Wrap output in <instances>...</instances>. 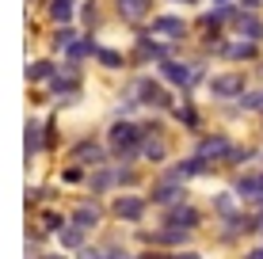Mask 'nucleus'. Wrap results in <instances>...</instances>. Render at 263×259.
<instances>
[{
    "instance_id": "obj_13",
    "label": "nucleus",
    "mask_w": 263,
    "mask_h": 259,
    "mask_svg": "<svg viewBox=\"0 0 263 259\" xmlns=\"http://www.w3.org/2000/svg\"><path fill=\"white\" fill-rule=\"evenodd\" d=\"M179 198H183V187H179L176 180L160 183L157 191H153V202H164V206H168V202H179Z\"/></svg>"
},
{
    "instance_id": "obj_15",
    "label": "nucleus",
    "mask_w": 263,
    "mask_h": 259,
    "mask_svg": "<svg viewBox=\"0 0 263 259\" xmlns=\"http://www.w3.org/2000/svg\"><path fill=\"white\" fill-rule=\"evenodd\" d=\"M50 19L69 23L72 19V0H53V4H50Z\"/></svg>"
},
{
    "instance_id": "obj_24",
    "label": "nucleus",
    "mask_w": 263,
    "mask_h": 259,
    "mask_svg": "<svg viewBox=\"0 0 263 259\" xmlns=\"http://www.w3.org/2000/svg\"><path fill=\"white\" fill-rule=\"evenodd\" d=\"M176 259H198V255H176Z\"/></svg>"
},
{
    "instance_id": "obj_19",
    "label": "nucleus",
    "mask_w": 263,
    "mask_h": 259,
    "mask_svg": "<svg viewBox=\"0 0 263 259\" xmlns=\"http://www.w3.org/2000/svg\"><path fill=\"white\" fill-rule=\"evenodd\" d=\"M39 145H42L39 122H27V156H31V153H39Z\"/></svg>"
},
{
    "instance_id": "obj_9",
    "label": "nucleus",
    "mask_w": 263,
    "mask_h": 259,
    "mask_svg": "<svg viewBox=\"0 0 263 259\" xmlns=\"http://www.w3.org/2000/svg\"><path fill=\"white\" fill-rule=\"evenodd\" d=\"M138 95H141V103H149V107H172L168 92L160 84H153V80H138Z\"/></svg>"
},
{
    "instance_id": "obj_11",
    "label": "nucleus",
    "mask_w": 263,
    "mask_h": 259,
    "mask_svg": "<svg viewBox=\"0 0 263 259\" xmlns=\"http://www.w3.org/2000/svg\"><path fill=\"white\" fill-rule=\"evenodd\" d=\"M115 213H119V217H126V221H138L141 213H145V202L134 198V194H126V198L115 202Z\"/></svg>"
},
{
    "instance_id": "obj_5",
    "label": "nucleus",
    "mask_w": 263,
    "mask_h": 259,
    "mask_svg": "<svg viewBox=\"0 0 263 259\" xmlns=\"http://www.w3.org/2000/svg\"><path fill=\"white\" fill-rule=\"evenodd\" d=\"M229 149H233L229 133H206V137L198 141L195 156H202V160H225V156H229Z\"/></svg>"
},
{
    "instance_id": "obj_27",
    "label": "nucleus",
    "mask_w": 263,
    "mask_h": 259,
    "mask_svg": "<svg viewBox=\"0 0 263 259\" xmlns=\"http://www.w3.org/2000/svg\"><path fill=\"white\" fill-rule=\"evenodd\" d=\"M183 4H195V0H183Z\"/></svg>"
},
{
    "instance_id": "obj_1",
    "label": "nucleus",
    "mask_w": 263,
    "mask_h": 259,
    "mask_svg": "<svg viewBox=\"0 0 263 259\" xmlns=\"http://www.w3.org/2000/svg\"><path fill=\"white\" fill-rule=\"evenodd\" d=\"M248 92V73L244 69H225V73L210 76V95L214 99H240Z\"/></svg>"
},
{
    "instance_id": "obj_7",
    "label": "nucleus",
    "mask_w": 263,
    "mask_h": 259,
    "mask_svg": "<svg viewBox=\"0 0 263 259\" xmlns=\"http://www.w3.org/2000/svg\"><path fill=\"white\" fill-rule=\"evenodd\" d=\"M221 53L225 61H256L259 57V42H248V38H237V42H221Z\"/></svg>"
},
{
    "instance_id": "obj_14",
    "label": "nucleus",
    "mask_w": 263,
    "mask_h": 259,
    "mask_svg": "<svg viewBox=\"0 0 263 259\" xmlns=\"http://www.w3.org/2000/svg\"><path fill=\"white\" fill-rule=\"evenodd\" d=\"M237 107H240V111H256V114H263V88H248V92L237 99Z\"/></svg>"
},
{
    "instance_id": "obj_3",
    "label": "nucleus",
    "mask_w": 263,
    "mask_h": 259,
    "mask_svg": "<svg viewBox=\"0 0 263 259\" xmlns=\"http://www.w3.org/2000/svg\"><path fill=\"white\" fill-rule=\"evenodd\" d=\"M111 149L119 156H134L141 149V130L134 122H115L111 126Z\"/></svg>"
},
{
    "instance_id": "obj_18",
    "label": "nucleus",
    "mask_w": 263,
    "mask_h": 259,
    "mask_svg": "<svg viewBox=\"0 0 263 259\" xmlns=\"http://www.w3.org/2000/svg\"><path fill=\"white\" fill-rule=\"evenodd\" d=\"M77 160H80V164H99V160H103V149H99V145H80Z\"/></svg>"
},
{
    "instance_id": "obj_8",
    "label": "nucleus",
    "mask_w": 263,
    "mask_h": 259,
    "mask_svg": "<svg viewBox=\"0 0 263 259\" xmlns=\"http://www.w3.org/2000/svg\"><path fill=\"white\" fill-rule=\"evenodd\" d=\"M233 194H237L240 202H259V206H263V187H259V175H240V180L233 183Z\"/></svg>"
},
{
    "instance_id": "obj_4",
    "label": "nucleus",
    "mask_w": 263,
    "mask_h": 259,
    "mask_svg": "<svg viewBox=\"0 0 263 259\" xmlns=\"http://www.w3.org/2000/svg\"><path fill=\"white\" fill-rule=\"evenodd\" d=\"M229 27L237 31V38L263 42V19H259V12H244V8H237V15H233Z\"/></svg>"
},
{
    "instance_id": "obj_22",
    "label": "nucleus",
    "mask_w": 263,
    "mask_h": 259,
    "mask_svg": "<svg viewBox=\"0 0 263 259\" xmlns=\"http://www.w3.org/2000/svg\"><path fill=\"white\" fill-rule=\"evenodd\" d=\"M80 259H119V255H103V252H96V248H88V252H80Z\"/></svg>"
},
{
    "instance_id": "obj_2",
    "label": "nucleus",
    "mask_w": 263,
    "mask_h": 259,
    "mask_svg": "<svg viewBox=\"0 0 263 259\" xmlns=\"http://www.w3.org/2000/svg\"><path fill=\"white\" fill-rule=\"evenodd\" d=\"M160 76L168 80L172 88H195L198 80H202V65H187V61H172V57H164L160 61Z\"/></svg>"
},
{
    "instance_id": "obj_20",
    "label": "nucleus",
    "mask_w": 263,
    "mask_h": 259,
    "mask_svg": "<svg viewBox=\"0 0 263 259\" xmlns=\"http://www.w3.org/2000/svg\"><path fill=\"white\" fill-rule=\"evenodd\" d=\"M96 57L103 61L107 69H119V65H122V53H115V50H96Z\"/></svg>"
},
{
    "instance_id": "obj_12",
    "label": "nucleus",
    "mask_w": 263,
    "mask_h": 259,
    "mask_svg": "<svg viewBox=\"0 0 263 259\" xmlns=\"http://www.w3.org/2000/svg\"><path fill=\"white\" fill-rule=\"evenodd\" d=\"M168 221H172V225H179V229H195L198 225V210L195 206H176L168 213Z\"/></svg>"
},
{
    "instance_id": "obj_17",
    "label": "nucleus",
    "mask_w": 263,
    "mask_h": 259,
    "mask_svg": "<svg viewBox=\"0 0 263 259\" xmlns=\"http://www.w3.org/2000/svg\"><path fill=\"white\" fill-rule=\"evenodd\" d=\"M176 118H179V122H183V126H187V130H198V111H195V107H191V103H183V107H176Z\"/></svg>"
},
{
    "instance_id": "obj_23",
    "label": "nucleus",
    "mask_w": 263,
    "mask_h": 259,
    "mask_svg": "<svg viewBox=\"0 0 263 259\" xmlns=\"http://www.w3.org/2000/svg\"><path fill=\"white\" fill-rule=\"evenodd\" d=\"M240 8H244V12H259L263 0H240Z\"/></svg>"
},
{
    "instance_id": "obj_21",
    "label": "nucleus",
    "mask_w": 263,
    "mask_h": 259,
    "mask_svg": "<svg viewBox=\"0 0 263 259\" xmlns=\"http://www.w3.org/2000/svg\"><path fill=\"white\" fill-rule=\"evenodd\" d=\"M77 225H80V229H88V225H96V210H88V206H80V210H77Z\"/></svg>"
},
{
    "instance_id": "obj_10",
    "label": "nucleus",
    "mask_w": 263,
    "mask_h": 259,
    "mask_svg": "<svg viewBox=\"0 0 263 259\" xmlns=\"http://www.w3.org/2000/svg\"><path fill=\"white\" fill-rule=\"evenodd\" d=\"M149 8H153V0H119L122 19H130V23H141L149 15Z\"/></svg>"
},
{
    "instance_id": "obj_6",
    "label": "nucleus",
    "mask_w": 263,
    "mask_h": 259,
    "mask_svg": "<svg viewBox=\"0 0 263 259\" xmlns=\"http://www.w3.org/2000/svg\"><path fill=\"white\" fill-rule=\"evenodd\" d=\"M149 34L153 38H164V42H179L187 34V23L179 19V15H157V19L149 23Z\"/></svg>"
},
{
    "instance_id": "obj_26",
    "label": "nucleus",
    "mask_w": 263,
    "mask_h": 259,
    "mask_svg": "<svg viewBox=\"0 0 263 259\" xmlns=\"http://www.w3.org/2000/svg\"><path fill=\"white\" fill-rule=\"evenodd\" d=\"M259 187H263V172H259Z\"/></svg>"
},
{
    "instance_id": "obj_25",
    "label": "nucleus",
    "mask_w": 263,
    "mask_h": 259,
    "mask_svg": "<svg viewBox=\"0 0 263 259\" xmlns=\"http://www.w3.org/2000/svg\"><path fill=\"white\" fill-rule=\"evenodd\" d=\"M214 4H229V0H214Z\"/></svg>"
},
{
    "instance_id": "obj_16",
    "label": "nucleus",
    "mask_w": 263,
    "mask_h": 259,
    "mask_svg": "<svg viewBox=\"0 0 263 259\" xmlns=\"http://www.w3.org/2000/svg\"><path fill=\"white\" fill-rule=\"evenodd\" d=\"M53 76V65L50 61H34L31 69H27V80H34V84H39V80H50Z\"/></svg>"
}]
</instances>
